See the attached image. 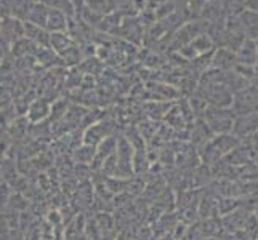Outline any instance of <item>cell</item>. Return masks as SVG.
Returning a JSON list of instances; mask_svg holds the SVG:
<instances>
[{
	"mask_svg": "<svg viewBox=\"0 0 258 240\" xmlns=\"http://www.w3.org/2000/svg\"><path fill=\"white\" fill-rule=\"evenodd\" d=\"M157 240H175V237L170 232H167V234H164L161 237H157Z\"/></svg>",
	"mask_w": 258,
	"mask_h": 240,
	"instance_id": "obj_10",
	"label": "cell"
},
{
	"mask_svg": "<svg viewBox=\"0 0 258 240\" xmlns=\"http://www.w3.org/2000/svg\"><path fill=\"white\" fill-rule=\"evenodd\" d=\"M237 2H239V4H242V5L245 7V2H247V0H237Z\"/></svg>",
	"mask_w": 258,
	"mask_h": 240,
	"instance_id": "obj_13",
	"label": "cell"
},
{
	"mask_svg": "<svg viewBox=\"0 0 258 240\" xmlns=\"http://www.w3.org/2000/svg\"><path fill=\"white\" fill-rule=\"evenodd\" d=\"M241 200L237 197H220L218 199V215L226 216L229 213L236 211L237 208H241Z\"/></svg>",
	"mask_w": 258,
	"mask_h": 240,
	"instance_id": "obj_7",
	"label": "cell"
},
{
	"mask_svg": "<svg viewBox=\"0 0 258 240\" xmlns=\"http://www.w3.org/2000/svg\"><path fill=\"white\" fill-rule=\"evenodd\" d=\"M202 240H220V238H215V237H204Z\"/></svg>",
	"mask_w": 258,
	"mask_h": 240,
	"instance_id": "obj_12",
	"label": "cell"
},
{
	"mask_svg": "<svg viewBox=\"0 0 258 240\" xmlns=\"http://www.w3.org/2000/svg\"><path fill=\"white\" fill-rule=\"evenodd\" d=\"M245 8H247V10H252V12L258 13V0H247Z\"/></svg>",
	"mask_w": 258,
	"mask_h": 240,
	"instance_id": "obj_9",
	"label": "cell"
},
{
	"mask_svg": "<svg viewBox=\"0 0 258 240\" xmlns=\"http://www.w3.org/2000/svg\"><path fill=\"white\" fill-rule=\"evenodd\" d=\"M233 133L241 139H247L258 133V111L245 114V115H237L234 120V128Z\"/></svg>",
	"mask_w": 258,
	"mask_h": 240,
	"instance_id": "obj_1",
	"label": "cell"
},
{
	"mask_svg": "<svg viewBox=\"0 0 258 240\" xmlns=\"http://www.w3.org/2000/svg\"><path fill=\"white\" fill-rule=\"evenodd\" d=\"M112 136V123L111 122H101L98 125H93L90 130L85 133V144L98 146L106 138Z\"/></svg>",
	"mask_w": 258,
	"mask_h": 240,
	"instance_id": "obj_3",
	"label": "cell"
},
{
	"mask_svg": "<svg viewBox=\"0 0 258 240\" xmlns=\"http://www.w3.org/2000/svg\"><path fill=\"white\" fill-rule=\"evenodd\" d=\"M76 160L79 164H90L93 162V158L96 155V147L95 146H90V144H84L81 149L76 150Z\"/></svg>",
	"mask_w": 258,
	"mask_h": 240,
	"instance_id": "obj_8",
	"label": "cell"
},
{
	"mask_svg": "<svg viewBox=\"0 0 258 240\" xmlns=\"http://www.w3.org/2000/svg\"><path fill=\"white\" fill-rule=\"evenodd\" d=\"M256 42V64H255V69H256V74H258V37L255 39Z\"/></svg>",
	"mask_w": 258,
	"mask_h": 240,
	"instance_id": "obj_11",
	"label": "cell"
},
{
	"mask_svg": "<svg viewBox=\"0 0 258 240\" xmlns=\"http://www.w3.org/2000/svg\"><path fill=\"white\" fill-rule=\"evenodd\" d=\"M237 64V56L236 51L225 48V47H217L212 56V67L220 69V70H234Z\"/></svg>",
	"mask_w": 258,
	"mask_h": 240,
	"instance_id": "obj_2",
	"label": "cell"
},
{
	"mask_svg": "<svg viewBox=\"0 0 258 240\" xmlns=\"http://www.w3.org/2000/svg\"><path fill=\"white\" fill-rule=\"evenodd\" d=\"M198 211H199V219L201 221L220 216L218 215V199H213L210 194L204 195V197H201V200H199Z\"/></svg>",
	"mask_w": 258,
	"mask_h": 240,
	"instance_id": "obj_5",
	"label": "cell"
},
{
	"mask_svg": "<svg viewBox=\"0 0 258 240\" xmlns=\"http://www.w3.org/2000/svg\"><path fill=\"white\" fill-rule=\"evenodd\" d=\"M236 56H237V64L255 67V64H256V42H255V39H245L241 48L236 51Z\"/></svg>",
	"mask_w": 258,
	"mask_h": 240,
	"instance_id": "obj_4",
	"label": "cell"
},
{
	"mask_svg": "<svg viewBox=\"0 0 258 240\" xmlns=\"http://www.w3.org/2000/svg\"><path fill=\"white\" fill-rule=\"evenodd\" d=\"M191 45L194 47V50L198 51L199 55H207V53H210V51H213V50L217 48L215 42H213L212 35H210L209 32L198 35V37H196V39L191 42Z\"/></svg>",
	"mask_w": 258,
	"mask_h": 240,
	"instance_id": "obj_6",
	"label": "cell"
}]
</instances>
